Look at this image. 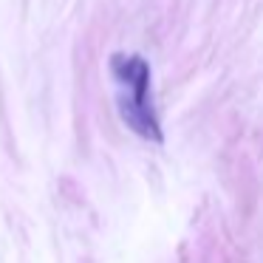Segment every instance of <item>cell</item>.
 Listing matches in <instances>:
<instances>
[{
    "instance_id": "obj_1",
    "label": "cell",
    "mask_w": 263,
    "mask_h": 263,
    "mask_svg": "<svg viewBox=\"0 0 263 263\" xmlns=\"http://www.w3.org/2000/svg\"><path fill=\"white\" fill-rule=\"evenodd\" d=\"M119 116L125 119V125L130 127L136 136L147 139V142H161V139H164L159 116H156L153 108H139V105L127 102L125 97H119Z\"/></svg>"
}]
</instances>
